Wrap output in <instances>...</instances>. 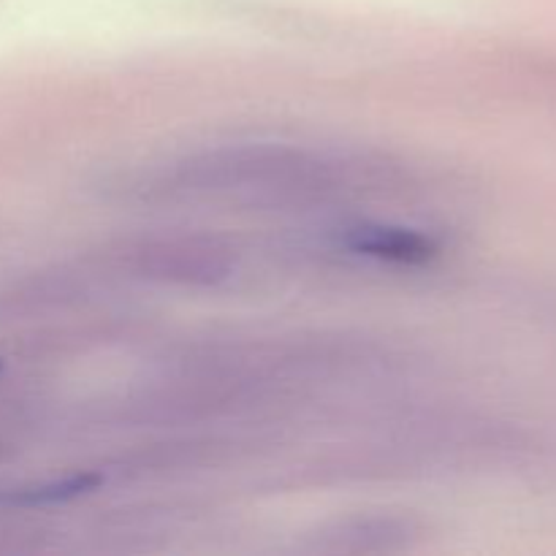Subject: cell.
I'll return each instance as SVG.
<instances>
[{
  "label": "cell",
  "instance_id": "cell-3",
  "mask_svg": "<svg viewBox=\"0 0 556 556\" xmlns=\"http://www.w3.org/2000/svg\"><path fill=\"white\" fill-rule=\"evenodd\" d=\"M334 248L356 258L380 261L396 266H421L440 258L443 244L434 233L396 223L358 220L334 231Z\"/></svg>",
  "mask_w": 556,
  "mask_h": 556
},
{
  "label": "cell",
  "instance_id": "cell-2",
  "mask_svg": "<svg viewBox=\"0 0 556 556\" xmlns=\"http://www.w3.org/2000/svg\"><path fill=\"white\" fill-rule=\"evenodd\" d=\"M119 275L172 286H217L237 269V250L217 237H150L112 255Z\"/></svg>",
  "mask_w": 556,
  "mask_h": 556
},
{
  "label": "cell",
  "instance_id": "cell-4",
  "mask_svg": "<svg viewBox=\"0 0 556 556\" xmlns=\"http://www.w3.org/2000/svg\"><path fill=\"white\" fill-rule=\"evenodd\" d=\"M416 535H421V530L416 521L405 516H351V519L320 527L318 535H313V548L329 554L396 552V548L410 546Z\"/></svg>",
  "mask_w": 556,
  "mask_h": 556
},
{
  "label": "cell",
  "instance_id": "cell-1",
  "mask_svg": "<svg viewBox=\"0 0 556 556\" xmlns=\"http://www.w3.org/2000/svg\"><path fill=\"white\" fill-rule=\"evenodd\" d=\"M358 163L288 144H228L193 152L134 185L144 201L168 204H304L356 190Z\"/></svg>",
  "mask_w": 556,
  "mask_h": 556
}]
</instances>
